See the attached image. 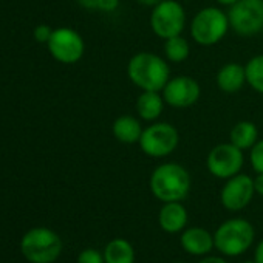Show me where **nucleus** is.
<instances>
[{
	"label": "nucleus",
	"instance_id": "f8f14e48",
	"mask_svg": "<svg viewBox=\"0 0 263 263\" xmlns=\"http://www.w3.org/2000/svg\"><path fill=\"white\" fill-rule=\"evenodd\" d=\"M200 93V84L189 76H177L174 79H169V82L163 88L164 101L177 108H186L194 105L198 101Z\"/></svg>",
	"mask_w": 263,
	"mask_h": 263
},
{
	"label": "nucleus",
	"instance_id": "473e14b6",
	"mask_svg": "<svg viewBox=\"0 0 263 263\" xmlns=\"http://www.w3.org/2000/svg\"><path fill=\"white\" fill-rule=\"evenodd\" d=\"M261 31H263V28H261Z\"/></svg>",
	"mask_w": 263,
	"mask_h": 263
},
{
	"label": "nucleus",
	"instance_id": "b1692460",
	"mask_svg": "<svg viewBox=\"0 0 263 263\" xmlns=\"http://www.w3.org/2000/svg\"><path fill=\"white\" fill-rule=\"evenodd\" d=\"M54 30H51L48 25H39L34 28V39L41 44H48L51 34H53Z\"/></svg>",
	"mask_w": 263,
	"mask_h": 263
},
{
	"label": "nucleus",
	"instance_id": "f257e3e1",
	"mask_svg": "<svg viewBox=\"0 0 263 263\" xmlns=\"http://www.w3.org/2000/svg\"><path fill=\"white\" fill-rule=\"evenodd\" d=\"M127 74L143 91H161L171 79V68L154 53H138L128 61Z\"/></svg>",
	"mask_w": 263,
	"mask_h": 263
},
{
	"label": "nucleus",
	"instance_id": "9b49d317",
	"mask_svg": "<svg viewBox=\"0 0 263 263\" xmlns=\"http://www.w3.org/2000/svg\"><path fill=\"white\" fill-rule=\"evenodd\" d=\"M254 194V180L249 175L237 174L228 178L226 184L220 192V200L228 211L237 212L245 209L251 203Z\"/></svg>",
	"mask_w": 263,
	"mask_h": 263
},
{
	"label": "nucleus",
	"instance_id": "c85d7f7f",
	"mask_svg": "<svg viewBox=\"0 0 263 263\" xmlns=\"http://www.w3.org/2000/svg\"><path fill=\"white\" fill-rule=\"evenodd\" d=\"M137 2L143 4V5H147V7H155L158 5L160 2H163V0H137Z\"/></svg>",
	"mask_w": 263,
	"mask_h": 263
},
{
	"label": "nucleus",
	"instance_id": "6e6552de",
	"mask_svg": "<svg viewBox=\"0 0 263 263\" xmlns=\"http://www.w3.org/2000/svg\"><path fill=\"white\" fill-rule=\"evenodd\" d=\"M178 132L169 122H157L143 130L140 140L141 151L154 158L171 155L178 146Z\"/></svg>",
	"mask_w": 263,
	"mask_h": 263
},
{
	"label": "nucleus",
	"instance_id": "2eb2a0df",
	"mask_svg": "<svg viewBox=\"0 0 263 263\" xmlns=\"http://www.w3.org/2000/svg\"><path fill=\"white\" fill-rule=\"evenodd\" d=\"M245 82H246L245 67H241V65L235 64V62L226 64L224 67L220 68V71L217 74V85L224 93L238 91L243 87Z\"/></svg>",
	"mask_w": 263,
	"mask_h": 263
},
{
	"label": "nucleus",
	"instance_id": "dca6fc26",
	"mask_svg": "<svg viewBox=\"0 0 263 263\" xmlns=\"http://www.w3.org/2000/svg\"><path fill=\"white\" fill-rule=\"evenodd\" d=\"M113 135L118 141L124 144H134V143H140L143 128L137 118L124 115L113 122Z\"/></svg>",
	"mask_w": 263,
	"mask_h": 263
},
{
	"label": "nucleus",
	"instance_id": "a878e982",
	"mask_svg": "<svg viewBox=\"0 0 263 263\" xmlns=\"http://www.w3.org/2000/svg\"><path fill=\"white\" fill-rule=\"evenodd\" d=\"M254 189H255V194L261 195L263 197V174H258L254 180Z\"/></svg>",
	"mask_w": 263,
	"mask_h": 263
},
{
	"label": "nucleus",
	"instance_id": "c756f323",
	"mask_svg": "<svg viewBox=\"0 0 263 263\" xmlns=\"http://www.w3.org/2000/svg\"><path fill=\"white\" fill-rule=\"evenodd\" d=\"M217 2L221 4V5H229V7H231V5H234L235 2H238V0H217Z\"/></svg>",
	"mask_w": 263,
	"mask_h": 263
},
{
	"label": "nucleus",
	"instance_id": "ddd939ff",
	"mask_svg": "<svg viewBox=\"0 0 263 263\" xmlns=\"http://www.w3.org/2000/svg\"><path fill=\"white\" fill-rule=\"evenodd\" d=\"M181 248L191 255H208L215 248L214 235L204 228H187L180 237Z\"/></svg>",
	"mask_w": 263,
	"mask_h": 263
},
{
	"label": "nucleus",
	"instance_id": "9d476101",
	"mask_svg": "<svg viewBox=\"0 0 263 263\" xmlns=\"http://www.w3.org/2000/svg\"><path fill=\"white\" fill-rule=\"evenodd\" d=\"M47 45L51 56L62 64H76L85 50L82 37L70 28L54 30Z\"/></svg>",
	"mask_w": 263,
	"mask_h": 263
},
{
	"label": "nucleus",
	"instance_id": "7ed1b4c3",
	"mask_svg": "<svg viewBox=\"0 0 263 263\" xmlns=\"http://www.w3.org/2000/svg\"><path fill=\"white\" fill-rule=\"evenodd\" d=\"M21 252L30 263H54L62 252V240L50 228H31L21 240Z\"/></svg>",
	"mask_w": 263,
	"mask_h": 263
},
{
	"label": "nucleus",
	"instance_id": "5701e85b",
	"mask_svg": "<svg viewBox=\"0 0 263 263\" xmlns=\"http://www.w3.org/2000/svg\"><path fill=\"white\" fill-rule=\"evenodd\" d=\"M76 263H105V260H104V254H101L98 249L87 248L79 252Z\"/></svg>",
	"mask_w": 263,
	"mask_h": 263
},
{
	"label": "nucleus",
	"instance_id": "f3484780",
	"mask_svg": "<svg viewBox=\"0 0 263 263\" xmlns=\"http://www.w3.org/2000/svg\"><path fill=\"white\" fill-rule=\"evenodd\" d=\"M105 263H135V249L125 238H113L104 249Z\"/></svg>",
	"mask_w": 263,
	"mask_h": 263
},
{
	"label": "nucleus",
	"instance_id": "39448f33",
	"mask_svg": "<svg viewBox=\"0 0 263 263\" xmlns=\"http://www.w3.org/2000/svg\"><path fill=\"white\" fill-rule=\"evenodd\" d=\"M228 14H224L218 8L211 7L195 14L191 24V34L197 44L209 47L220 42L228 33Z\"/></svg>",
	"mask_w": 263,
	"mask_h": 263
},
{
	"label": "nucleus",
	"instance_id": "412c9836",
	"mask_svg": "<svg viewBox=\"0 0 263 263\" xmlns=\"http://www.w3.org/2000/svg\"><path fill=\"white\" fill-rule=\"evenodd\" d=\"M246 82L258 93H263V54L252 58L246 67Z\"/></svg>",
	"mask_w": 263,
	"mask_h": 263
},
{
	"label": "nucleus",
	"instance_id": "393cba45",
	"mask_svg": "<svg viewBox=\"0 0 263 263\" xmlns=\"http://www.w3.org/2000/svg\"><path fill=\"white\" fill-rule=\"evenodd\" d=\"M116 5H118V0H96V7H99L104 11L115 10Z\"/></svg>",
	"mask_w": 263,
	"mask_h": 263
},
{
	"label": "nucleus",
	"instance_id": "a211bd4d",
	"mask_svg": "<svg viewBox=\"0 0 263 263\" xmlns=\"http://www.w3.org/2000/svg\"><path fill=\"white\" fill-rule=\"evenodd\" d=\"M257 138H258V130L255 124L249 121H240L231 130V143L241 151L251 149L257 143Z\"/></svg>",
	"mask_w": 263,
	"mask_h": 263
},
{
	"label": "nucleus",
	"instance_id": "20e7f679",
	"mask_svg": "<svg viewBox=\"0 0 263 263\" xmlns=\"http://www.w3.org/2000/svg\"><path fill=\"white\" fill-rule=\"evenodd\" d=\"M255 231L254 226L245 218H231L223 221L215 234V248L228 257H235L245 254L254 243Z\"/></svg>",
	"mask_w": 263,
	"mask_h": 263
},
{
	"label": "nucleus",
	"instance_id": "1a4fd4ad",
	"mask_svg": "<svg viewBox=\"0 0 263 263\" xmlns=\"http://www.w3.org/2000/svg\"><path fill=\"white\" fill-rule=\"evenodd\" d=\"M243 152L232 143L229 144H218L215 146L206 160L208 171L221 180H228L240 172L243 167Z\"/></svg>",
	"mask_w": 263,
	"mask_h": 263
},
{
	"label": "nucleus",
	"instance_id": "aec40b11",
	"mask_svg": "<svg viewBox=\"0 0 263 263\" xmlns=\"http://www.w3.org/2000/svg\"><path fill=\"white\" fill-rule=\"evenodd\" d=\"M164 53H166V58L171 61V62H183L187 59L189 56V44L184 37L180 36H174L171 39H166V44H164Z\"/></svg>",
	"mask_w": 263,
	"mask_h": 263
},
{
	"label": "nucleus",
	"instance_id": "7c9ffc66",
	"mask_svg": "<svg viewBox=\"0 0 263 263\" xmlns=\"http://www.w3.org/2000/svg\"><path fill=\"white\" fill-rule=\"evenodd\" d=\"M243 263H257L255 260H246V261H243Z\"/></svg>",
	"mask_w": 263,
	"mask_h": 263
},
{
	"label": "nucleus",
	"instance_id": "f03ea898",
	"mask_svg": "<svg viewBox=\"0 0 263 263\" xmlns=\"http://www.w3.org/2000/svg\"><path fill=\"white\" fill-rule=\"evenodd\" d=\"M151 191L163 203L181 201L191 191V175L181 164H161L151 175Z\"/></svg>",
	"mask_w": 263,
	"mask_h": 263
},
{
	"label": "nucleus",
	"instance_id": "2f4dec72",
	"mask_svg": "<svg viewBox=\"0 0 263 263\" xmlns=\"http://www.w3.org/2000/svg\"><path fill=\"white\" fill-rule=\"evenodd\" d=\"M177 263H186V261H177Z\"/></svg>",
	"mask_w": 263,
	"mask_h": 263
},
{
	"label": "nucleus",
	"instance_id": "423d86ee",
	"mask_svg": "<svg viewBox=\"0 0 263 263\" xmlns=\"http://www.w3.org/2000/svg\"><path fill=\"white\" fill-rule=\"evenodd\" d=\"M186 25L184 8L175 0H163L154 7L151 14V27L161 39L180 36Z\"/></svg>",
	"mask_w": 263,
	"mask_h": 263
},
{
	"label": "nucleus",
	"instance_id": "4468645a",
	"mask_svg": "<svg viewBox=\"0 0 263 263\" xmlns=\"http://www.w3.org/2000/svg\"><path fill=\"white\" fill-rule=\"evenodd\" d=\"M158 223L163 231L167 234H177L184 231L187 224V211L181 204V201L164 203L158 214Z\"/></svg>",
	"mask_w": 263,
	"mask_h": 263
},
{
	"label": "nucleus",
	"instance_id": "cd10ccee",
	"mask_svg": "<svg viewBox=\"0 0 263 263\" xmlns=\"http://www.w3.org/2000/svg\"><path fill=\"white\" fill-rule=\"evenodd\" d=\"M254 260L257 263H263V240L257 245L255 252H254Z\"/></svg>",
	"mask_w": 263,
	"mask_h": 263
},
{
	"label": "nucleus",
	"instance_id": "0eeeda50",
	"mask_svg": "<svg viewBox=\"0 0 263 263\" xmlns=\"http://www.w3.org/2000/svg\"><path fill=\"white\" fill-rule=\"evenodd\" d=\"M229 27L238 36H254L263 28V0H238L228 11Z\"/></svg>",
	"mask_w": 263,
	"mask_h": 263
},
{
	"label": "nucleus",
	"instance_id": "6ab92c4d",
	"mask_svg": "<svg viewBox=\"0 0 263 263\" xmlns=\"http://www.w3.org/2000/svg\"><path fill=\"white\" fill-rule=\"evenodd\" d=\"M163 99L160 91H143L137 101L138 115L146 121L157 119L163 111Z\"/></svg>",
	"mask_w": 263,
	"mask_h": 263
},
{
	"label": "nucleus",
	"instance_id": "4be33fe9",
	"mask_svg": "<svg viewBox=\"0 0 263 263\" xmlns=\"http://www.w3.org/2000/svg\"><path fill=\"white\" fill-rule=\"evenodd\" d=\"M251 164L257 174H263V140L251 147Z\"/></svg>",
	"mask_w": 263,
	"mask_h": 263
},
{
	"label": "nucleus",
	"instance_id": "bb28decb",
	"mask_svg": "<svg viewBox=\"0 0 263 263\" xmlns=\"http://www.w3.org/2000/svg\"><path fill=\"white\" fill-rule=\"evenodd\" d=\"M198 263H228L223 257H217V255H208L203 257Z\"/></svg>",
	"mask_w": 263,
	"mask_h": 263
}]
</instances>
